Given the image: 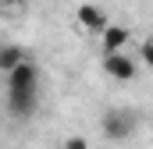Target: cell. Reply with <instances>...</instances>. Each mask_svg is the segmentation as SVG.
<instances>
[{"label":"cell","mask_w":153,"mask_h":149,"mask_svg":"<svg viewBox=\"0 0 153 149\" xmlns=\"http://www.w3.org/2000/svg\"><path fill=\"white\" fill-rule=\"evenodd\" d=\"M4 78H7V114L14 121H29L39 110V68L25 57Z\"/></svg>","instance_id":"6da1fadb"},{"label":"cell","mask_w":153,"mask_h":149,"mask_svg":"<svg viewBox=\"0 0 153 149\" xmlns=\"http://www.w3.org/2000/svg\"><path fill=\"white\" fill-rule=\"evenodd\" d=\"M139 124H143V114L139 110H132V107H114V110L103 114L100 131H103L111 142H125V139H132V135L139 131Z\"/></svg>","instance_id":"7a4b0ae2"},{"label":"cell","mask_w":153,"mask_h":149,"mask_svg":"<svg viewBox=\"0 0 153 149\" xmlns=\"http://www.w3.org/2000/svg\"><path fill=\"white\" fill-rule=\"evenodd\" d=\"M103 71L114 82H132L139 74V64H135V57L128 50H117V53H103Z\"/></svg>","instance_id":"3957f363"},{"label":"cell","mask_w":153,"mask_h":149,"mask_svg":"<svg viewBox=\"0 0 153 149\" xmlns=\"http://www.w3.org/2000/svg\"><path fill=\"white\" fill-rule=\"evenodd\" d=\"M128 43H132V32L125 29V25H103L100 29V50L103 53H117V50H128Z\"/></svg>","instance_id":"277c9868"},{"label":"cell","mask_w":153,"mask_h":149,"mask_svg":"<svg viewBox=\"0 0 153 149\" xmlns=\"http://www.w3.org/2000/svg\"><path fill=\"white\" fill-rule=\"evenodd\" d=\"M75 18H78V29H82V32H93V36L107 25V11L96 7V4H78Z\"/></svg>","instance_id":"5b68a950"},{"label":"cell","mask_w":153,"mask_h":149,"mask_svg":"<svg viewBox=\"0 0 153 149\" xmlns=\"http://www.w3.org/2000/svg\"><path fill=\"white\" fill-rule=\"evenodd\" d=\"M18 60H25V50H22L18 43H4V46H0V74H7Z\"/></svg>","instance_id":"8992f818"},{"label":"cell","mask_w":153,"mask_h":149,"mask_svg":"<svg viewBox=\"0 0 153 149\" xmlns=\"http://www.w3.org/2000/svg\"><path fill=\"white\" fill-rule=\"evenodd\" d=\"M64 149H89V139H82V135H68V139H64Z\"/></svg>","instance_id":"52a82bcc"},{"label":"cell","mask_w":153,"mask_h":149,"mask_svg":"<svg viewBox=\"0 0 153 149\" xmlns=\"http://www.w3.org/2000/svg\"><path fill=\"white\" fill-rule=\"evenodd\" d=\"M139 53H143V64H153V39H143L139 43Z\"/></svg>","instance_id":"ba28073f"}]
</instances>
